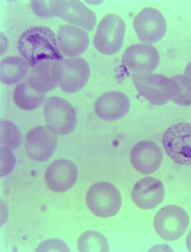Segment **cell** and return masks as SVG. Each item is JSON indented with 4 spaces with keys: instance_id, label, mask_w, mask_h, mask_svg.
<instances>
[{
    "instance_id": "1",
    "label": "cell",
    "mask_w": 191,
    "mask_h": 252,
    "mask_svg": "<svg viewBox=\"0 0 191 252\" xmlns=\"http://www.w3.org/2000/svg\"><path fill=\"white\" fill-rule=\"evenodd\" d=\"M18 49L32 68L45 62L64 60L54 32L46 27H32L23 32L19 38Z\"/></svg>"
},
{
    "instance_id": "2",
    "label": "cell",
    "mask_w": 191,
    "mask_h": 252,
    "mask_svg": "<svg viewBox=\"0 0 191 252\" xmlns=\"http://www.w3.org/2000/svg\"><path fill=\"white\" fill-rule=\"evenodd\" d=\"M126 24L118 15L109 14L99 23L93 40L96 49L103 55H113L122 49L125 39Z\"/></svg>"
},
{
    "instance_id": "28",
    "label": "cell",
    "mask_w": 191,
    "mask_h": 252,
    "mask_svg": "<svg viewBox=\"0 0 191 252\" xmlns=\"http://www.w3.org/2000/svg\"><path fill=\"white\" fill-rule=\"evenodd\" d=\"M187 246L189 252H191V229L187 237Z\"/></svg>"
},
{
    "instance_id": "4",
    "label": "cell",
    "mask_w": 191,
    "mask_h": 252,
    "mask_svg": "<svg viewBox=\"0 0 191 252\" xmlns=\"http://www.w3.org/2000/svg\"><path fill=\"white\" fill-rule=\"evenodd\" d=\"M88 208L100 218H112L122 207V195L114 185L108 182H99L89 189L86 196Z\"/></svg>"
},
{
    "instance_id": "20",
    "label": "cell",
    "mask_w": 191,
    "mask_h": 252,
    "mask_svg": "<svg viewBox=\"0 0 191 252\" xmlns=\"http://www.w3.org/2000/svg\"><path fill=\"white\" fill-rule=\"evenodd\" d=\"M46 94L39 93L30 86L28 80L18 84L14 90L13 99L18 107L22 110L36 109L44 102Z\"/></svg>"
},
{
    "instance_id": "8",
    "label": "cell",
    "mask_w": 191,
    "mask_h": 252,
    "mask_svg": "<svg viewBox=\"0 0 191 252\" xmlns=\"http://www.w3.org/2000/svg\"><path fill=\"white\" fill-rule=\"evenodd\" d=\"M133 27L140 42L153 44L160 41L167 31V24L161 12L145 8L135 17Z\"/></svg>"
},
{
    "instance_id": "13",
    "label": "cell",
    "mask_w": 191,
    "mask_h": 252,
    "mask_svg": "<svg viewBox=\"0 0 191 252\" xmlns=\"http://www.w3.org/2000/svg\"><path fill=\"white\" fill-rule=\"evenodd\" d=\"M78 178V168L72 161L58 159L49 165L45 180L48 188L56 193H64L72 189Z\"/></svg>"
},
{
    "instance_id": "10",
    "label": "cell",
    "mask_w": 191,
    "mask_h": 252,
    "mask_svg": "<svg viewBox=\"0 0 191 252\" xmlns=\"http://www.w3.org/2000/svg\"><path fill=\"white\" fill-rule=\"evenodd\" d=\"M57 134L46 126H39L30 130L25 140V152L37 162H45L54 155L58 147Z\"/></svg>"
},
{
    "instance_id": "24",
    "label": "cell",
    "mask_w": 191,
    "mask_h": 252,
    "mask_svg": "<svg viewBox=\"0 0 191 252\" xmlns=\"http://www.w3.org/2000/svg\"><path fill=\"white\" fill-rule=\"evenodd\" d=\"M33 13L42 19L55 17L51 7V1H32L30 3Z\"/></svg>"
},
{
    "instance_id": "17",
    "label": "cell",
    "mask_w": 191,
    "mask_h": 252,
    "mask_svg": "<svg viewBox=\"0 0 191 252\" xmlns=\"http://www.w3.org/2000/svg\"><path fill=\"white\" fill-rule=\"evenodd\" d=\"M57 41L60 52L63 55L74 58L87 51L90 38L85 30L73 25H66L60 28Z\"/></svg>"
},
{
    "instance_id": "25",
    "label": "cell",
    "mask_w": 191,
    "mask_h": 252,
    "mask_svg": "<svg viewBox=\"0 0 191 252\" xmlns=\"http://www.w3.org/2000/svg\"><path fill=\"white\" fill-rule=\"evenodd\" d=\"M16 158L11 150L1 147V176H4L11 172L16 163Z\"/></svg>"
},
{
    "instance_id": "16",
    "label": "cell",
    "mask_w": 191,
    "mask_h": 252,
    "mask_svg": "<svg viewBox=\"0 0 191 252\" xmlns=\"http://www.w3.org/2000/svg\"><path fill=\"white\" fill-rule=\"evenodd\" d=\"M130 100L123 93L107 92L99 97L95 103V112L98 118L107 122L123 119L130 110Z\"/></svg>"
},
{
    "instance_id": "12",
    "label": "cell",
    "mask_w": 191,
    "mask_h": 252,
    "mask_svg": "<svg viewBox=\"0 0 191 252\" xmlns=\"http://www.w3.org/2000/svg\"><path fill=\"white\" fill-rule=\"evenodd\" d=\"M55 17L83 28L89 32L94 30L97 23L95 13L79 1H51Z\"/></svg>"
},
{
    "instance_id": "19",
    "label": "cell",
    "mask_w": 191,
    "mask_h": 252,
    "mask_svg": "<svg viewBox=\"0 0 191 252\" xmlns=\"http://www.w3.org/2000/svg\"><path fill=\"white\" fill-rule=\"evenodd\" d=\"M30 65L23 58L9 56L1 60L0 77L2 83L12 85L23 81L29 75Z\"/></svg>"
},
{
    "instance_id": "21",
    "label": "cell",
    "mask_w": 191,
    "mask_h": 252,
    "mask_svg": "<svg viewBox=\"0 0 191 252\" xmlns=\"http://www.w3.org/2000/svg\"><path fill=\"white\" fill-rule=\"evenodd\" d=\"M78 249L82 252H106L109 251V246L102 234L96 230H88L79 237Z\"/></svg>"
},
{
    "instance_id": "3",
    "label": "cell",
    "mask_w": 191,
    "mask_h": 252,
    "mask_svg": "<svg viewBox=\"0 0 191 252\" xmlns=\"http://www.w3.org/2000/svg\"><path fill=\"white\" fill-rule=\"evenodd\" d=\"M44 114L47 127L55 134H69L77 127L76 112L72 105L63 98L52 97L45 100Z\"/></svg>"
},
{
    "instance_id": "7",
    "label": "cell",
    "mask_w": 191,
    "mask_h": 252,
    "mask_svg": "<svg viewBox=\"0 0 191 252\" xmlns=\"http://www.w3.org/2000/svg\"><path fill=\"white\" fill-rule=\"evenodd\" d=\"M162 145L174 162L191 165V124L178 123L170 126L163 135Z\"/></svg>"
},
{
    "instance_id": "18",
    "label": "cell",
    "mask_w": 191,
    "mask_h": 252,
    "mask_svg": "<svg viewBox=\"0 0 191 252\" xmlns=\"http://www.w3.org/2000/svg\"><path fill=\"white\" fill-rule=\"evenodd\" d=\"M32 68L27 80L36 92L46 94L59 86L60 62H45Z\"/></svg>"
},
{
    "instance_id": "6",
    "label": "cell",
    "mask_w": 191,
    "mask_h": 252,
    "mask_svg": "<svg viewBox=\"0 0 191 252\" xmlns=\"http://www.w3.org/2000/svg\"><path fill=\"white\" fill-rule=\"evenodd\" d=\"M132 80L139 94L153 105H163L173 98L174 85L172 77L149 74L133 75Z\"/></svg>"
},
{
    "instance_id": "5",
    "label": "cell",
    "mask_w": 191,
    "mask_h": 252,
    "mask_svg": "<svg viewBox=\"0 0 191 252\" xmlns=\"http://www.w3.org/2000/svg\"><path fill=\"white\" fill-rule=\"evenodd\" d=\"M189 224L190 217L187 212L175 205L164 206L156 214L154 220L156 233L168 242L182 238Z\"/></svg>"
},
{
    "instance_id": "23",
    "label": "cell",
    "mask_w": 191,
    "mask_h": 252,
    "mask_svg": "<svg viewBox=\"0 0 191 252\" xmlns=\"http://www.w3.org/2000/svg\"><path fill=\"white\" fill-rule=\"evenodd\" d=\"M1 147L14 150L22 143L21 130L9 121L1 120Z\"/></svg>"
},
{
    "instance_id": "9",
    "label": "cell",
    "mask_w": 191,
    "mask_h": 252,
    "mask_svg": "<svg viewBox=\"0 0 191 252\" xmlns=\"http://www.w3.org/2000/svg\"><path fill=\"white\" fill-rule=\"evenodd\" d=\"M160 60L158 49L149 44L130 45L123 57L126 67L130 72L138 75L152 73L159 67Z\"/></svg>"
},
{
    "instance_id": "22",
    "label": "cell",
    "mask_w": 191,
    "mask_h": 252,
    "mask_svg": "<svg viewBox=\"0 0 191 252\" xmlns=\"http://www.w3.org/2000/svg\"><path fill=\"white\" fill-rule=\"evenodd\" d=\"M174 92L172 101L180 107L191 105V81L185 75H175L172 77Z\"/></svg>"
},
{
    "instance_id": "11",
    "label": "cell",
    "mask_w": 191,
    "mask_h": 252,
    "mask_svg": "<svg viewBox=\"0 0 191 252\" xmlns=\"http://www.w3.org/2000/svg\"><path fill=\"white\" fill-rule=\"evenodd\" d=\"M60 88L64 92H80L88 83L91 71L88 62L82 58L64 59L60 62Z\"/></svg>"
},
{
    "instance_id": "14",
    "label": "cell",
    "mask_w": 191,
    "mask_h": 252,
    "mask_svg": "<svg viewBox=\"0 0 191 252\" xmlns=\"http://www.w3.org/2000/svg\"><path fill=\"white\" fill-rule=\"evenodd\" d=\"M130 160L133 168L139 173L144 175L153 174L163 162V150L152 141H141L130 151Z\"/></svg>"
},
{
    "instance_id": "27",
    "label": "cell",
    "mask_w": 191,
    "mask_h": 252,
    "mask_svg": "<svg viewBox=\"0 0 191 252\" xmlns=\"http://www.w3.org/2000/svg\"><path fill=\"white\" fill-rule=\"evenodd\" d=\"M185 75L187 76L191 81V62L188 63L185 69Z\"/></svg>"
},
{
    "instance_id": "26",
    "label": "cell",
    "mask_w": 191,
    "mask_h": 252,
    "mask_svg": "<svg viewBox=\"0 0 191 252\" xmlns=\"http://www.w3.org/2000/svg\"><path fill=\"white\" fill-rule=\"evenodd\" d=\"M37 252L70 251L67 245L62 240L50 239L43 242L38 247Z\"/></svg>"
},
{
    "instance_id": "15",
    "label": "cell",
    "mask_w": 191,
    "mask_h": 252,
    "mask_svg": "<svg viewBox=\"0 0 191 252\" xmlns=\"http://www.w3.org/2000/svg\"><path fill=\"white\" fill-rule=\"evenodd\" d=\"M164 196L163 183L153 176H147L138 181L132 191L133 202L144 210L157 208L163 202Z\"/></svg>"
}]
</instances>
